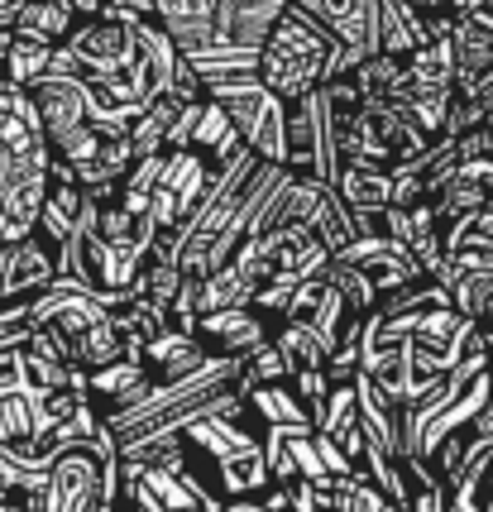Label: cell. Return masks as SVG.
<instances>
[{"label": "cell", "mask_w": 493, "mask_h": 512, "mask_svg": "<svg viewBox=\"0 0 493 512\" xmlns=\"http://www.w3.org/2000/svg\"><path fill=\"white\" fill-rule=\"evenodd\" d=\"M450 58H455V91L474 96L493 77V5L479 15H465L450 34Z\"/></svg>", "instance_id": "ba28073f"}, {"label": "cell", "mask_w": 493, "mask_h": 512, "mask_svg": "<svg viewBox=\"0 0 493 512\" xmlns=\"http://www.w3.org/2000/svg\"><path fill=\"white\" fill-rule=\"evenodd\" d=\"M292 0H216V48L230 58H259L269 34L283 24Z\"/></svg>", "instance_id": "8992f818"}, {"label": "cell", "mask_w": 493, "mask_h": 512, "mask_svg": "<svg viewBox=\"0 0 493 512\" xmlns=\"http://www.w3.org/2000/svg\"><path fill=\"white\" fill-rule=\"evenodd\" d=\"M68 268V245L53 240L48 230H34L24 240H0V307L20 312L34 307L44 292L63 283Z\"/></svg>", "instance_id": "277c9868"}, {"label": "cell", "mask_w": 493, "mask_h": 512, "mask_svg": "<svg viewBox=\"0 0 493 512\" xmlns=\"http://www.w3.org/2000/svg\"><path fill=\"white\" fill-rule=\"evenodd\" d=\"M489 5H493V0H489Z\"/></svg>", "instance_id": "5bb4252c"}, {"label": "cell", "mask_w": 493, "mask_h": 512, "mask_svg": "<svg viewBox=\"0 0 493 512\" xmlns=\"http://www.w3.org/2000/svg\"><path fill=\"white\" fill-rule=\"evenodd\" d=\"M77 20H96V15H106L111 10V0H63Z\"/></svg>", "instance_id": "4fadbf2b"}, {"label": "cell", "mask_w": 493, "mask_h": 512, "mask_svg": "<svg viewBox=\"0 0 493 512\" xmlns=\"http://www.w3.org/2000/svg\"><path fill=\"white\" fill-rule=\"evenodd\" d=\"M211 96L225 106L230 125L240 130V139H245L254 154L264 158V163H273V168H288V106L254 72L211 82Z\"/></svg>", "instance_id": "3957f363"}, {"label": "cell", "mask_w": 493, "mask_h": 512, "mask_svg": "<svg viewBox=\"0 0 493 512\" xmlns=\"http://www.w3.org/2000/svg\"><path fill=\"white\" fill-rule=\"evenodd\" d=\"M34 441H39V388H29V383L0 388V446L29 455Z\"/></svg>", "instance_id": "8fae6325"}, {"label": "cell", "mask_w": 493, "mask_h": 512, "mask_svg": "<svg viewBox=\"0 0 493 512\" xmlns=\"http://www.w3.org/2000/svg\"><path fill=\"white\" fill-rule=\"evenodd\" d=\"M273 331H278V326H273L259 307H225V312H206L202 326H197L202 345L211 350V355H221V359L259 355V350L273 340Z\"/></svg>", "instance_id": "52a82bcc"}, {"label": "cell", "mask_w": 493, "mask_h": 512, "mask_svg": "<svg viewBox=\"0 0 493 512\" xmlns=\"http://www.w3.org/2000/svg\"><path fill=\"white\" fill-rule=\"evenodd\" d=\"M350 82H355L359 101H403L412 72H407L403 53H374L350 72Z\"/></svg>", "instance_id": "7c38bea8"}, {"label": "cell", "mask_w": 493, "mask_h": 512, "mask_svg": "<svg viewBox=\"0 0 493 512\" xmlns=\"http://www.w3.org/2000/svg\"><path fill=\"white\" fill-rule=\"evenodd\" d=\"M254 77L283 101V106H302L321 96L326 82L340 77V44L326 24H316L297 0L283 15V24L269 34V44L259 48Z\"/></svg>", "instance_id": "6da1fadb"}, {"label": "cell", "mask_w": 493, "mask_h": 512, "mask_svg": "<svg viewBox=\"0 0 493 512\" xmlns=\"http://www.w3.org/2000/svg\"><path fill=\"white\" fill-rule=\"evenodd\" d=\"M316 24H326L340 44V77H350L364 58L383 53L379 10L383 0H297Z\"/></svg>", "instance_id": "5b68a950"}, {"label": "cell", "mask_w": 493, "mask_h": 512, "mask_svg": "<svg viewBox=\"0 0 493 512\" xmlns=\"http://www.w3.org/2000/svg\"><path fill=\"white\" fill-rule=\"evenodd\" d=\"M154 20L187 58H206L216 48V0H154Z\"/></svg>", "instance_id": "9c48e42d"}, {"label": "cell", "mask_w": 493, "mask_h": 512, "mask_svg": "<svg viewBox=\"0 0 493 512\" xmlns=\"http://www.w3.org/2000/svg\"><path fill=\"white\" fill-rule=\"evenodd\" d=\"M139 20L144 15H130L111 5L106 15L96 20H82L72 29V39L58 48V72H77L82 82L96 87V96L115 91L144 58V34H139Z\"/></svg>", "instance_id": "7a4b0ae2"}, {"label": "cell", "mask_w": 493, "mask_h": 512, "mask_svg": "<svg viewBox=\"0 0 493 512\" xmlns=\"http://www.w3.org/2000/svg\"><path fill=\"white\" fill-rule=\"evenodd\" d=\"M77 15H72L63 0H24L20 10H15V24H10V34L24 39V44H39V48H58L72 39V29H77Z\"/></svg>", "instance_id": "30bf717a"}]
</instances>
